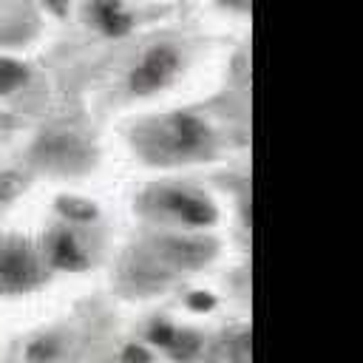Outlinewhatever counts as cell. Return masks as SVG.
<instances>
[{
	"instance_id": "6da1fadb",
	"label": "cell",
	"mask_w": 363,
	"mask_h": 363,
	"mask_svg": "<svg viewBox=\"0 0 363 363\" xmlns=\"http://www.w3.org/2000/svg\"><path fill=\"white\" fill-rule=\"evenodd\" d=\"M179 51L173 45H153L142 54L139 65L130 74V88L136 94H153L162 85H167L173 79V74L179 71Z\"/></svg>"
},
{
	"instance_id": "7a4b0ae2",
	"label": "cell",
	"mask_w": 363,
	"mask_h": 363,
	"mask_svg": "<svg viewBox=\"0 0 363 363\" xmlns=\"http://www.w3.org/2000/svg\"><path fill=\"white\" fill-rule=\"evenodd\" d=\"M210 142V130L201 119L187 116V113H176L167 122H162V153H170L173 159H184V156H196L207 147Z\"/></svg>"
},
{
	"instance_id": "3957f363",
	"label": "cell",
	"mask_w": 363,
	"mask_h": 363,
	"mask_svg": "<svg viewBox=\"0 0 363 363\" xmlns=\"http://www.w3.org/2000/svg\"><path fill=\"white\" fill-rule=\"evenodd\" d=\"M162 210H167L173 218L187 224H210L216 218V210L207 199L187 193V190H164L162 193Z\"/></svg>"
},
{
	"instance_id": "277c9868",
	"label": "cell",
	"mask_w": 363,
	"mask_h": 363,
	"mask_svg": "<svg viewBox=\"0 0 363 363\" xmlns=\"http://www.w3.org/2000/svg\"><path fill=\"white\" fill-rule=\"evenodd\" d=\"M37 278L34 258L26 247L0 250V286H26Z\"/></svg>"
},
{
	"instance_id": "5b68a950",
	"label": "cell",
	"mask_w": 363,
	"mask_h": 363,
	"mask_svg": "<svg viewBox=\"0 0 363 363\" xmlns=\"http://www.w3.org/2000/svg\"><path fill=\"white\" fill-rule=\"evenodd\" d=\"M91 20L94 26L108 37H122L130 31L133 20L122 0H91Z\"/></svg>"
},
{
	"instance_id": "8992f818",
	"label": "cell",
	"mask_w": 363,
	"mask_h": 363,
	"mask_svg": "<svg viewBox=\"0 0 363 363\" xmlns=\"http://www.w3.org/2000/svg\"><path fill=\"white\" fill-rule=\"evenodd\" d=\"M23 82H26V68L11 62V60H0V94L14 91Z\"/></svg>"
}]
</instances>
